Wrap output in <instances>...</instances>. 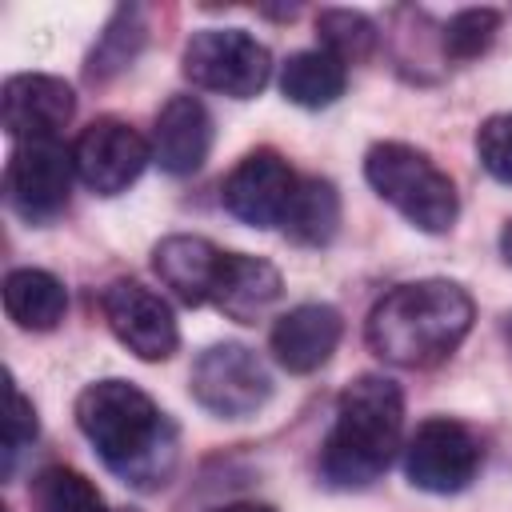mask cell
I'll use <instances>...</instances> for the list:
<instances>
[{
	"instance_id": "6da1fadb",
	"label": "cell",
	"mask_w": 512,
	"mask_h": 512,
	"mask_svg": "<svg viewBox=\"0 0 512 512\" xmlns=\"http://www.w3.org/2000/svg\"><path fill=\"white\" fill-rule=\"evenodd\" d=\"M76 424L96 456L136 488H160L176 460V432L156 400L128 380H96L76 396Z\"/></svg>"
},
{
	"instance_id": "ac0fdd59",
	"label": "cell",
	"mask_w": 512,
	"mask_h": 512,
	"mask_svg": "<svg viewBox=\"0 0 512 512\" xmlns=\"http://www.w3.org/2000/svg\"><path fill=\"white\" fill-rule=\"evenodd\" d=\"M348 84V64H340L332 52L324 48H304L292 52L280 68V92L284 100L300 104V108H328L344 96Z\"/></svg>"
},
{
	"instance_id": "484cf974",
	"label": "cell",
	"mask_w": 512,
	"mask_h": 512,
	"mask_svg": "<svg viewBox=\"0 0 512 512\" xmlns=\"http://www.w3.org/2000/svg\"><path fill=\"white\" fill-rule=\"evenodd\" d=\"M208 512H276V508L260 504V500H232V504H220V508H208Z\"/></svg>"
},
{
	"instance_id": "8992f818",
	"label": "cell",
	"mask_w": 512,
	"mask_h": 512,
	"mask_svg": "<svg viewBox=\"0 0 512 512\" xmlns=\"http://www.w3.org/2000/svg\"><path fill=\"white\" fill-rule=\"evenodd\" d=\"M192 400L220 420H244L260 412L272 396V376L264 360L244 344H212L192 364Z\"/></svg>"
},
{
	"instance_id": "ba28073f",
	"label": "cell",
	"mask_w": 512,
	"mask_h": 512,
	"mask_svg": "<svg viewBox=\"0 0 512 512\" xmlns=\"http://www.w3.org/2000/svg\"><path fill=\"white\" fill-rule=\"evenodd\" d=\"M72 148L56 140L16 144L4 168V200L8 208L28 224H48L64 212L72 192Z\"/></svg>"
},
{
	"instance_id": "e0dca14e",
	"label": "cell",
	"mask_w": 512,
	"mask_h": 512,
	"mask_svg": "<svg viewBox=\"0 0 512 512\" xmlns=\"http://www.w3.org/2000/svg\"><path fill=\"white\" fill-rule=\"evenodd\" d=\"M0 296H4L8 320L28 328V332H52L68 312L64 284L44 268H12L4 276Z\"/></svg>"
},
{
	"instance_id": "4316f807",
	"label": "cell",
	"mask_w": 512,
	"mask_h": 512,
	"mask_svg": "<svg viewBox=\"0 0 512 512\" xmlns=\"http://www.w3.org/2000/svg\"><path fill=\"white\" fill-rule=\"evenodd\" d=\"M500 256L512 264V220L504 224V232H500Z\"/></svg>"
},
{
	"instance_id": "5b68a950",
	"label": "cell",
	"mask_w": 512,
	"mask_h": 512,
	"mask_svg": "<svg viewBox=\"0 0 512 512\" xmlns=\"http://www.w3.org/2000/svg\"><path fill=\"white\" fill-rule=\"evenodd\" d=\"M184 76L204 92L252 100L272 76V56L244 28H200L184 44Z\"/></svg>"
},
{
	"instance_id": "277c9868",
	"label": "cell",
	"mask_w": 512,
	"mask_h": 512,
	"mask_svg": "<svg viewBox=\"0 0 512 512\" xmlns=\"http://www.w3.org/2000/svg\"><path fill=\"white\" fill-rule=\"evenodd\" d=\"M364 176L376 188V196L388 200L412 228L448 232L456 224V184L444 168H436L428 152L400 140H380L364 156Z\"/></svg>"
},
{
	"instance_id": "8fae6325",
	"label": "cell",
	"mask_w": 512,
	"mask_h": 512,
	"mask_svg": "<svg viewBox=\"0 0 512 512\" xmlns=\"http://www.w3.org/2000/svg\"><path fill=\"white\" fill-rule=\"evenodd\" d=\"M300 176L288 168V160L272 148H256L248 152L228 176H224V208L252 228H272L284 224V212L296 196Z\"/></svg>"
},
{
	"instance_id": "4fadbf2b",
	"label": "cell",
	"mask_w": 512,
	"mask_h": 512,
	"mask_svg": "<svg viewBox=\"0 0 512 512\" xmlns=\"http://www.w3.org/2000/svg\"><path fill=\"white\" fill-rule=\"evenodd\" d=\"M340 336H344V320L332 304H296L272 324L268 344L284 372L308 376L332 360Z\"/></svg>"
},
{
	"instance_id": "44dd1931",
	"label": "cell",
	"mask_w": 512,
	"mask_h": 512,
	"mask_svg": "<svg viewBox=\"0 0 512 512\" xmlns=\"http://www.w3.org/2000/svg\"><path fill=\"white\" fill-rule=\"evenodd\" d=\"M144 32H148V28H144V12H140L136 4L116 8L112 20H108V28L100 32L92 56H88V76H92V80H108V76H116L120 68H128V64L136 60V52L144 48Z\"/></svg>"
},
{
	"instance_id": "d4e9b609",
	"label": "cell",
	"mask_w": 512,
	"mask_h": 512,
	"mask_svg": "<svg viewBox=\"0 0 512 512\" xmlns=\"http://www.w3.org/2000/svg\"><path fill=\"white\" fill-rule=\"evenodd\" d=\"M36 432H40V424H36V408H32V400L16 388V380L8 376V408H4V452L12 456V452H20L24 444H32L36 440Z\"/></svg>"
},
{
	"instance_id": "603a6c76",
	"label": "cell",
	"mask_w": 512,
	"mask_h": 512,
	"mask_svg": "<svg viewBox=\"0 0 512 512\" xmlns=\"http://www.w3.org/2000/svg\"><path fill=\"white\" fill-rule=\"evenodd\" d=\"M500 20L504 16L496 8H464V12H456L444 24V36H440L444 56H452V60H476L480 52L492 48V40L500 32Z\"/></svg>"
},
{
	"instance_id": "9a60e30c",
	"label": "cell",
	"mask_w": 512,
	"mask_h": 512,
	"mask_svg": "<svg viewBox=\"0 0 512 512\" xmlns=\"http://www.w3.org/2000/svg\"><path fill=\"white\" fill-rule=\"evenodd\" d=\"M224 256L212 240L204 236H164L156 248H152V268L160 276V284L188 308H200V304H212V292H216V280H220V268H224Z\"/></svg>"
},
{
	"instance_id": "d6986e66",
	"label": "cell",
	"mask_w": 512,
	"mask_h": 512,
	"mask_svg": "<svg viewBox=\"0 0 512 512\" xmlns=\"http://www.w3.org/2000/svg\"><path fill=\"white\" fill-rule=\"evenodd\" d=\"M284 236L292 244H304V248H324L336 228H340V196L328 180L320 176H304L296 184V196L284 212Z\"/></svg>"
},
{
	"instance_id": "7402d4cb",
	"label": "cell",
	"mask_w": 512,
	"mask_h": 512,
	"mask_svg": "<svg viewBox=\"0 0 512 512\" xmlns=\"http://www.w3.org/2000/svg\"><path fill=\"white\" fill-rule=\"evenodd\" d=\"M316 36L320 48L332 52L340 64H360L376 52V24L364 12L352 8H320L316 12Z\"/></svg>"
},
{
	"instance_id": "9c48e42d",
	"label": "cell",
	"mask_w": 512,
	"mask_h": 512,
	"mask_svg": "<svg viewBox=\"0 0 512 512\" xmlns=\"http://www.w3.org/2000/svg\"><path fill=\"white\" fill-rule=\"evenodd\" d=\"M100 312H104V324L112 328V336L132 356H140L148 364L168 360L180 348V328H176L168 300L156 296L152 288H144L140 280H128V276L112 280L100 292Z\"/></svg>"
},
{
	"instance_id": "2e32d148",
	"label": "cell",
	"mask_w": 512,
	"mask_h": 512,
	"mask_svg": "<svg viewBox=\"0 0 512 512\" xmlns=\"http://www.w3.org/2000/svg\"><path fill=\"white\" fill-rule=\"evenodd\" d=\"M280 292H284V280H280L276 264H268L260 256L228 252L216 292H212V304L236 324H256L280 300Z\"/></svg>"
},
{
	"instance_id": "52a82bcc",
	"label": "cell",
	"mask_w": 512,
	"mask_h": 512,
	"mask_svg": "<svg viewBox=\"0 0 512 512\" xmlns=\"http://www.w3.org/2000/svg\"><path fill=\"white\" fill-rule=\"evenodd\" d=\"M408 484L432 496L464 492L480 472V440L448 416H428L404 444Z\"/></svg>"
},
{
	"instance_id": "cb8c5ba5",
	"label": "cell",
	"mask_w": 512,
	"mask_h": 512,
	"mask_svg": "<svg viewBox=\"0 0 512 512\" xmlns=\"http://www.w3.org/2000/svg\"><path fill=\"white\" fill-rule=\"evenodd\" d=\"M476 156L488 176L512 184V112H496L476 132Z\"/></svg>"
},
{
	"instance_id": "7a4b0ae2",
	"label": "cell",
	"mask_w": 512,
	"mask_h": 512,
	"mask_svg": "<svg viewBox=\"0 0 512 512\" xmlns=\"http://www.w3.org/2000/svg\"><path fill=\"white\" fill-rule=\"evenodd\" d=\"M476 304L456 280H412L380 296L368 312V348L396 368H432L472 332Z\"/></svg>"
},
{
	"instance_id": "30bf717a",
	"label": "cell",
	"mask_w": 512,
	"mask_h": 512,
	"mask_svg": "<svg viewBox=\"0 0 512 512\" xmlns=\"http://www.w3.org/2000/svg\"><path fill=\"white\" fill-rule=\"evenodd\" d=\"M148 160H152V144L128 120H116V116L92 120L72 144L76 176L96 196H116L128 184H136Z\"/></svg>"
},
{
	"instance_id": "5bb4252c",
	"label": "cell",
	"mask_w": 512,
	"mask_h": 512,
	"mask_svg": "<svg viewBox=\"0 0 512 512\" xmlns=\"http://www.w3.org/2000/svg\"><path fill=\"white\" fill-rule=\"evenodd\" d=\"M212 148V116L196 96H172L152 124V160L168 176H192Z\"/></svg>"
},
{
	"instance_id": "3957f363",
	"label": "cell",
	"mask_w": 512,
	"mask_h": 512,
	"mask_svg": "<svg viewBox=\"0 0 512 512\" xmlns=\"http://www.w3.org/2000/svg\"><path fill=\"white\" fill-rule=\"evenodd\" d=\"M404 432V396L388 376L364 372L356 376L340 400H336V420L324 436L320 448V476L328 488H368L376 484Z\"/></svg>"
},
{
	"instance_id": "ffe728a7",
	"label": "cell",
	"mask_w": 512,
	"mask_h": 512,
	"mask_svg": "<svg viewBox=\"0 0 512 512\" xmlns=\"http://www.w3.org/2000/svg\"><path fill=\"white\" fill-rule=\"evenodd\" d=\"M28 496H32V508L36 512H108L100 488L84 472H76L68 464L40 468L32 476Z\"/></svg>"
},
{
	"instance_id": "7c38bea8",
	"label": "cell",
	"mask_w": 512,
	"mask_h": 512,
	"mask_svg": "<svg viewBox=\"0 0 512 512\" xmlns=\"http://www.w3.org/2000/svg\"><path fill=\"white\" fill-rule=\"evenodd\" d=\"M72 112H76V96L60 76L20 72V76L4 80L0 120H4V132L16 144L56 140V132L72 120Z\"/></svg>"
}]
</instances>
